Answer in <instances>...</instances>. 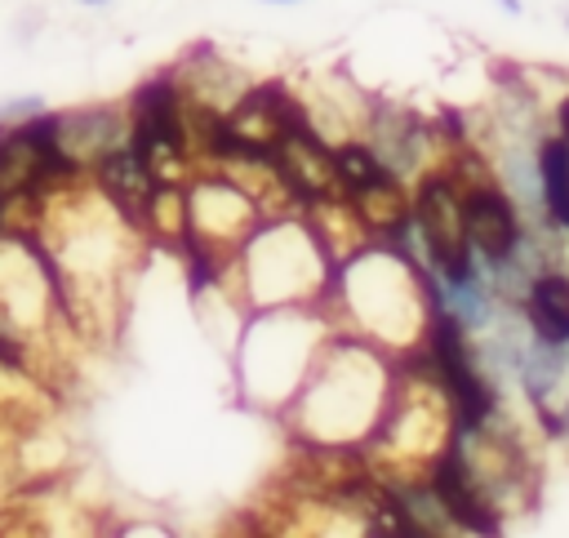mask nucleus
I'll use <instances>...</instances> for the list:
<instances>
[{"label":"nucleus","instance_id":"f03ea898","mask_svg":"<svg viewBox=\"0 0 569 538\" xmlns=\"http://www.w3.org/2000/svg\"><path fill=\"white\" fill-rule=\"evenodd\" d=\"M329 311L342 333H356L391 356H409L427 338V285H422V262L405 258L400 249L369 240L351 258L333 267L329 285Z\"/></svg>","mask_w":569,"mask_h":538},{"label":"nucleus","instance_id":"412c9836","mask_svg":"<svg viewBox=\"0 0 569 538\" xmlns=\"http://www.w3.org/2000/svg\"><path fill=\"white\" fill-rule=\"evenodd\" d=\"M565 31H569V9H565Z\"/></svg>","mask_w":569,"mask_h":538},{"label":"nucleus","instance_id":"423d86ee","mask_svg":"<svg viewBox=\"0 0 569 538\" xmlns=\"http://www.w3.org/2000/svg\"><path fill=\"white\" fill-rule=\"evenodd\" d=\"M262 222L258 200L222 169H200L187 182V236L182 245L209 249L213 258L231 262L236 249L249 240V231ZM178 245V249H182Z\"/></svg>","mask_w":569,"mask_h":538},{"label":"nucleus","instance_id":"4468645a","mask_svg":"<svg viewBox=\"0 0 569 538\" xmlns=\"http://www.w3.org/2000/svg\"><path fill=\"white\" fill-rule=\"evenodd\" d=\"M516 307L525 311L533 338L569 347V271H565L560 262H547V267L529 280V289H525V298H520Z\"/></svg>","mask_w":569,"mask_h":538},{"label":"nucleus","instance_id":"ddd939ff","mask_svg":"<svg viewBox=\"0 0 569 538\" xmlns=\"http://www.w3.org/2000/svg\"><path fill=\"white\" fill-rule=\"evenodd\" d=\"M89 178H93V187L142 231V209H147V196H151V187H156V178H151V169L142 165V156L124 142V147L107 151L102 160H93Z\"/></svg>","mask_w":569,"mask_h":538},{"label":"nucleus","instance_id":"6ab92c4d","mask_svg":"<svg viewBox=\"0 0 569 538\" xmlns=\"http://www.w3.org/2000/svg\"><path fill=\"white\" fill-rule=\"evenodd\" d=\"M258 4H298V0H258Z\"/></svg>","mask_w":569,"mask_h":538},{"label":"nucleus","instance_id":"6e6552de","mask_svg":"<svg viewBox=\"0 0 569 538\" xmlns=\"http://www.w3.org/2000/svg\"><path fill=\"white\" fill-rule=\"evenodd\" d=\"M271 165H276V178L284 182L293 209H311L329 196H338V169H333V142L311 124V116L302 111L271 147Z\"/></svg>","mask_w":569,"mask_h":538},{"label":"nucleus","instance_id":"f3484780","mask_svg":"<svg viewBox=\"0 0 569 538\" xmlns=\"http://www.w3.org/2000/svg\"><path fill=\"white\" fill-rule=\"evenodd\" d=\"M551 133H560V138L569 142V89L560 93V102H556V111H551Z\"/></svg>","mask_w":569,"mask_h":538},{"label":"nucleus","instance_id":"0eeeda50","mask_svg":"<svg viewBox=\"0 0 569 538\" xmlns=\"http://www.w3.org/2000/svg\"><path fill=\"white\" fill-rule=\"evenodd\" d=\"M360 138L405 182H413L418 173L440 165L445 151H449V142H445V133H440V124L431 116H422V111H413L405 102H391V98H369Z\"/></svg>","mask_w":569,"mask_h":538},{"label":"nucleus","instance_id":"2eb2a0df","mask_svg":"<svg viewBox=\"0 0 569 538\" xmlns=\"http://www.w3.org/2000/svg\"><path fill=\"white\" fill-rule=\"evenodd\" d=\"M538 187H542V213L569 236V142L560 133L538 138Z\"/></svg>","mask_w":569,"mask_h":538},{"label":"nucleus","instance_id":"f8f14e48","mask_svg":"<svg viewBox=\"0 0 569 538\" xmlns=\"http://www.w3.org/2000/svg\"><path fill=\"white\" fill-rule=\"evenodd\" d=\"M173 76H178V84H182V93H187L191 102H204V107H218V111H227V107L249 89L244 71H240L231 58H222L213 44L187 49V53L178 58Z\"/></svg>","mask_w":569,"mask_h":538},{"label":"nucleus","instance_id":"a211bd4d","mask_svg":"<svg viewBox=\"0 0 569 538\" xmlns=\"http://www.w3.org/2000/svg\"><path fill=\"white\" fill-rule=\"evenodd\" d=\"M493 4H498L502 13H511V18H520V13H525V4H520V0H493Z\"/></svg>","mask_w":569,"mask_h":538},{"label":"nucleus","instance_id":"aec40b11","mask_svg":"<svg viewBox=\"0 0 569 538\" xmlns=\"http://www.w3.org/2000/svg\"><path fill=\"white\" fill-rule=\"evenodd\" d=\"M80 4H93V9H102V4H107V0H80Z\"/></svg>","mask_w":569,"mask_h":538},{"label":"nucleus","instance_id":"9b49d317","mask_svg":"<svg viewBox=\"0 0 569 538\" xmlns=\"http://www.w3.org/2000/svg\"><path fill=\"white\" fill-rule=\"evenodd\" d=\"M124 142H129V107L93 102V107L58 111V147L84 169H93V160H102Z\"/></svg>","mask_w":569,"mask_h":538},{"label":"nucleus","instance_id":"7ed1b4c3","mask_svg":"<svg viewBox=\"0 0 569 538\" xmlns=\"http://www.w3.org/2000/svg\"><path fill=\"white\" fill-rule=\"evenodd\" d=\"M338 333L329 302L307 307H258L244 311L236 338V382L244 405L262 414H284V405L307 382L325 342Z\"/></svg>","mask_w":569,"mask_h":538},{"label":"nucleus","instance_id":"39448f33","mask_svg":"<svg viewBox=\"0 0 569 538\" xmlns=\"http://www.w3.org/2000/svg\"><path fill=\"white\" fill-rule=\"evenodd\" d=\"M409 213H413V227H418L422 262L436 271L440 285H462V280L485 276V267H480V258L471 253V240H467L462 182L453 178L449 165H431L427 173L413 178Z\"/></svg>","mask_w":569,"mask_h":538},{"label":"nucleus","instance_id":"f257e3e1","mask_svg":"<svg viewBox=\"0 0 569 538\" xmlns=\"http://www.w3.org/2000/svg\"><path fill=\"white\" fill-rule=\"evenodd\" d=\"M391 387L396 356L338 329L280 418L298 449H365L391 405Z\"/></svg>","mask_w":569,"mask_h":538},{"label":"nucleus","instance_id":"20e7f679","mask_svg":"<svg viewBox=\"0 0 569 538\" xmlns=\"http://www.w3.org/2000/svg\"><path fill=\"white\" fill-rule=\"evenodd\" d=\"M333 258L302 213L262 218L227 267V285L240 311L325 302L333 285Z\"/></svg>","mask_w":569,"mask_h":538},{"label":"nucleus","instance_id":"9d476101","mask_svg":"<svg viewBox=\"0 0 569 538\" xmlns=\"http://www.w3.org/2000/svg\"><path fill=\"white\" fill-rule=\"evenodd\" d=\"M427 480H431L436 498L445 502L449 520L458 525V534L493 538V534H502V529H507V511H498V507L489 502V494L476 485V476H471V467L462 462V454L453 449V440L431 458Z\"/></svg>","mask_w":569,"mask_h":538},{"label":"nucleus","instance_id":"dca6fc26","mask_svg":"<svg viewBox=\"0 0 569 538\" xmlns=\"http://www.w3.org/2000/svg\"><path fill=\"white\" fill-rule=\"evenodd\" d=\"M44 111V102L36 98V93H27V98H9V102H0V120L4 124H13V120H31V116H40Z\"/></svg>","mask_w":569,"mask_h":538},{"label":"nucleus","instance_id":"1a4fd4ad","mask_svg":"<svg viewBox=\"0 0 569 538\" xmlns=\"http://www.w3.org/2000/svg\"><path fill=\"white\" fill-rule=\"evenodd\" d=\"M462 218H467V240L480 267H498L511 258V249L525 240V209L498 178H480L462 187Z\"/></svg>","mask_w":569,"mask_h":538}]
</instances>
